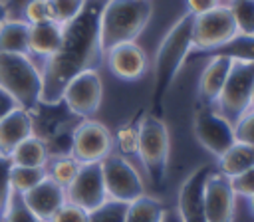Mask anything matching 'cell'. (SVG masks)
<instances>
[{
  "label": "cell",
  "instance_id": "obj_1",
  "mask_svg": "<svg viewBox=\"0 0 254 222\" xmlns=\"http://www.w3.org/2000/svg\"><path fill=\"white\" fill-rule=\"evenodd\" d=\"M105 0H85L81 12L64 26L62 48L46 57L42 67L40 103H60L65 85L85 69H97L103 57L99 48V16Z\"/></svg>",
  "mask_w": 254,
  "mask_h": 222
},
{
  "label": "cell",
  "instance_id": "obj_2",
  "mask_svg": "<svg viewBox=\"0 0 254 222\" xmlns=\"http://www.w3.org/2000/svg\"><path fill=\"white\" fill-rule=\"evenodd\" d=\"M192 20L194 16L190 12L183 14L171 30L161 40L155 63H153V89H151V107L149 111L157 117H163L167 95L187 59V56L192 50Z\"/></svg>",
  "mask_w": 254,
  "mask_h": 222
},
{
  "label": "cell",
  "instance_id": "obj_3",
  "mask_svg": "<svg viewBox=\"0 0 254 222\" xmlns=\"http://www.w3.org/2000/svg\"><path fill=\"white\" fill-rule=\"evenodd\" d=\"M151 14V0H105L99 16V48L103 56L119 44L135 42Z\"/></svg>",
  "mask_w": 254,
  "mask_h": 222
},
{
  "label": "cell",
  "instance_id": "obj_4",
  "mask_svg": "<svg viewBox=\"0 0 254 222\" xmlns=\"http://www.w3.org/2000/svg\"><path fill=\"white\" fill-rule=\"evenodd\" d=\"M169 151H171V139H169V129L163 117H157L151 111H145L139 127L137 157L147 172V178L155 188H161L167 180Z\"/></svg>",
  "mask_w": 254,
  "mask_h": 222
},
{
  "label": "cell",
  "instance_id": "obj_5",
  "mask_svg": "<svg viewBox=\"0 0 254 222\" xmlns=\"http://www.w3.org/2000/svg\"><path fill=\"white\" fill-rule=\"evenodd\" d=\"M0 87L16 99L18 107L32 111L42 97V71L28 54L0 52Z\"/></svg>",
  "mask_w": 254,
  "mask_h": 222
},
{
  "label": "cell",
  "instance_id": "obj_6",
  "mask_svg": "<svg viewBox=\"0 0 254 222\" xmlns=\"http://www.w3.org/2000/svg\"><path fill=\"white\" fill-rule=\"evenodd\" d=\"M252 91H254V63L234 61L214 107L230 125H234L250 109Z\"/></svg>",
  "mask_w": 254,
  "mask_h": 222
},
{
  "label": "cell",
  "instance_id": "obj_7",
  "mask_svg": "<svg viewBox=\"0 0 254 222\" xmlns=\"http://www.w3.org/2000/svg\"><path fill=\"white\" fill-rule=\"evenodd\" d=\"M192 133L196 141L216 159L236 143L234 127L218 113V109L198 101L192 111Z\"/></svg>",
  "mask_w": 254,
  "mask_h": 222
},
{
  "label": "cell",
  "instance_id": "obj_8",
  "mask_svg": "<svg viewBox=\"0 0 254 222\" xmlns=\"http://www.w3.org/2000/svg\"><path fill=\"white\" fill-rule=\"evenodd\" d=\"M101 174L109 200L129 204L145 194V184L141 174L119 153H111L101 161Z\"/></svg>",
  "mask_w": 254,
  "mask_h": 222
},
{
  "label": "cell",
  "instance_id": "obj_9",
  "mask_svg": "<svg viewBox=\"0 0 254 222\" xmlns=\"http://www.w3.org/2000/svg\"><path fill=\"white\" fill-rule=\"evenodd\" d=\"M238 34L236 22L228 6L218 4L216 8L194 16L192 20V50L214 52Z\"/></svg>",
  "mask_w": 254,
  "mask_h": 222
},
{
  "label": "cell",
  "instance_id": "obj_10",
  "mask_svg": "<svg viewBox=\"0 0 254 222\" xmlns=\"http://www.w3.org/2000/svg\"><path fill=\"white\" fill-rule=\"evenodd\" d=\"M69 153L81 165L101 163L113 153V135L103 123L95 119H81L73 127Z\"/></svg>",
  "mask_w": 254,
  "mask_h": 222
},
{
  "label": "cell",
  "instance_id": "obj_11",
  "mask_svg": "<svg viewBox=\"0 0 254 222\" xmlns=\"http://www.w3.org/2000/svg\"><path fill=\"white\" fill-rule=\"evenodd\" d=\"M101 97H103V83L97 69H85L65 85L62 101L73 117L91 119L99 111Z\"/></svg>",
  "mask_w": 254,
  "mask_h": 222
},
{
  "label": "cell",
  "instance_id": "obj_12",
  "mask_svg": "<svg viewBox=\"0 0 254 222\" xmlns=\"http://www.w3.org/2000/svg\"><path fill=\"white\" fill-rule=\"evenodd\" d=\"M65 198L71 204H77L79 208L91 212L97 206H101L107 200L103 174H101V163H87L81 165L75 178L69 186H65Z\"/></svg>",
  "mask_w": 254,
  "mask_h": 222
},
{
  "label": "cell",
  "instance_id": "obj_13",
  "mask_svg": "<svg viewBox=\"0 0 254 222\" xmlns=\"http://www.w3.org/2000/svg\"><path fill=\"white\" fill-rule=\"evenodd\" d=\"M216 166L206 163L196 166L179 186L177 212L183 222H206L204 216V182Z\"/></svg>",
  "mask_w": 254,
  "mask_h": 222
},
{
  "label": "cell",
  "instance_id": "obj_14",
  "mask_svg": "<svg viewBox=\"0 0 254 222\" xmlns=\"http://www.w3.org/2000/svg\"><path fill=\"white\" fill-rule=\"evenodd\" d=\"M236 192L232 190L230 178L216 168L204 182V216L206 222H234Z\"/></svg>",
  "mask_w": 254,
  "mask_h": 222
},
{
  "label": "cell",
  "instance_id": "obj_15",
  "mask_svg": "<svg viewBox=\"0 0 254 222\" xmlns=\"http://www.w3.org/2000/svg\"><path fill=\"white\" fill-rule=\"evenodd\" d=\"M105 63L109 71L123 81H137L147 73L149 59L145 50L137 42H125L105 52Z\"/></svg>",
  "mask_w": 254,
  "mask_h": 222
},
{
  "label": "cell",
  "instance_id": "obj_16",
  "mask_svg": "<svg viewBox=\"0 0 254 222\" xmlns=\"http://www.w3.org/2000/svg\"><path fill=\"white\" fill-rule=\"evenodd\" d=\"M22 200L26 202V206L42 220V222H50V218L67 202L65 198V188L60 186L58 182H54L52 178H44L40 184H36L32 190L22 194Z\"/></svg>",
  "mask_w": 254,
  "mask_h": 222
},
{
  "label": "cell",
  "instance_id": "obj_17",
  "mask_svg": "<svg viewBox=\"0 0 254 222\" xmlns=\"http://www.w3.org/2000/svg\"><path fill=\"white\" fill-rule=\"evenodd\" d=\"M234 59L224 57V56H210V61L200 73L198 87H196V101L206 103V105H216L218 95L226 83V77L230 73Z\"/></svg>",
  "mask_w": 254,
  "mask_h": 222
},
{
  "label": "cell",
  "instance_id": "obj_18",
  "mask_svg": "<svg viewBox=\"0 0 254 222\" xmlns=\"http://www.w3.org/2000/svg\"><path fill=\"white\" fill-rule=\"evenodd\" d=\"M34 135L32 113L18 107L0 121V157L10 159L14 149Z\"/></svg>",
  "mask_w": 254,
  "mask_h": 222
},
{
  "label": "cell",
  "instance_id": "obj_19",
  "mask_svg": "<svg viewBox=\"0 0 254 222\" xmlns=\"http://www.w3.org/2000/svg\"><path fill=\"white\" fill-rule=\"evenodd\" d=\"M62 38H64V26H60L54 20L32 24L30 26V54L50 57L62 48Z\"/></svg>",
  "mask_w": 254,
  "mask_h": 222
},
{
  "label": "cell",
  "instance_id": "obj_20",
  "mask_svg": "<svg viewBox=\"0 0 254 222\" xmlns=\"http://www.w3.org/2000/svg\"><path fill=\"white\" fill-rule=\"evenodd\" d=\"M252 166H254V147L238 143V141L226 153H222L216 163V170L228 178H232Z\"/></svg>",
  "mask_w": 254,
  "mask_h": 222
},
{
  "label": "cell",
  "instance_id": "obj_21",
  "mask_svg": "<svg viewBox=\"0 0 254 222\" xmlns=\"http://www.w3.org/2000/svg\"><path fill=\"white\" fill-rule=\"evenodd\" d=\"M30 24L26 20H6L0 26V52L30 56Z\"/></svg>",
  "mask_w": 254,
  "mask_h": 222
},
{
  "label": "cell",
  "instance_id": "obj_22",
  "mask_svg": "<svg viewBox=\"0 0 254 222\" xmlns=\"http://www.w3.org/2000/svg\"><path fill=\"white\" fill-rule=\"evenodd\" d=\"M48 159H50L48 147L38 135L28 137L10 155L12 165H20V166H46Z\"/></svg>",
  "mask_w": 254,
  "mask_h": 222
},
{
  "label": "cell",
  "instance_id": "obj_23",
  "mask_svg": "<svg viewBox=\"0 0 254 222\" xmlns=\"http://www.w3.org/2000/svg\"><path fill=\"white\" fill-rule=\"evenodd\" d=\"M165 210L167 208L159 198L143 194L137 200L127 204L125 222H161L165 216Z\"/></svg>",
  "mask_w": 254,
  "mask_h": 222
},
{
  "label": "cell",
  "instance_id": "obj_24",
  "mask_svg": "<svg viewBox=\"0 0 254 222\" xmlns=\"http://www.w3.org/2000/svg\"><path fill=\"white\" fill-rule=\"evenodd\" d=\"M81 163H77L71 155H60V157H50L46 163V174L60 186H69L71 180L75 178Z\"/></svg>",
  "mask_w": 254,
  "mask_h": 222
},
{
  "label": "cell",
  "instance_id": "obj_25",
  "mask_svg": "<svg viewBox=\"0 0 254 222\" xmlns=\"http://www.w3.org/2000/svg\"><path fill=\"white\" fill-rule=\"evenodd\" d=\"M210 56H224L234 61H252L254 63V36L236 34L230 42L210 52Z\"/></svg>",
  "mask_w": 254,
  "mask_h": 222
},
{
  "label": "cell",
  "instance_id": "obj_26",
  "mask_svg": "<svg viewBox=\"0 0 254 222\" xmlns=\"http://www.w3.org/2000/svg\"><path fill=\"white\" fill-rule=\"evenodd\" d=\"M46 176H48L46 166H20V165L10 166V186L18 194H24V192L32 190Z\"/></svg>",
  "mask_w": 254,
  "mask_h": 222
},
{
  "label": "cell",
  "instance_id": "obj_27",
  "mask_svg": "<svg viewBox=\"0 0 254 222\" xmlns=\"http://www.w3.org/2000/svg\"><path fill=\"white\" fill-rule=\"evenodd\" d=\"M145 111H139L135 117L127 119L119 129L117 135L113 137V145H117V149L121 151L119 155H137V147H139V127H141V117Z\"/></svg>",
  "mask_w": 254,
  "mask_h": 222
},
{
  "label": "cell",
  "instance_id": "obj_28",
  "mask_svg": "<svg viewBox=\"0 0 254 222\" xmlns=\"http://www.w3.org/2000/svg\"><path fill=\"white\" fill-rule=\"evenodd\" d=\"M0 222H42V220L26 206V202L22 200V194L12 190L10 200H8L6 208L2 210Z\"/></svg>",
  "mask_w": 254,
  "mask_h": 222
},
{
  "label": "cell",
  "instance_id": "obj_29",
  "mask_svg": "<svg viewBox=\"0 0 254 222\" xmlns=\"http://www.w3.org/2000/svg\"><path fill=\"white\" fill-rule=\"evenodd\" d=\"M230 12L238 34L254 36V0H230Z\"/></svg>",
  "mask_w": 254,
  "mask_h": 222
},
{
  "label": "cell",
  "instance_id": "obj_30",
  "mask_svg": "<svg viewBox=\"0 0 254 222\" xmlns=\"http://www.w3.org/2000/svg\"><path fill=\"white\" fill-rule=\"evenodd\" d=\"M127 204L117 200H105L95 210L87 212V222H125Z\"/></svg>",
  "mask_w": 254,
  "mask_h": 222
},
{
  "label": "cell",
  "instance_id": "obj_31",
  "mask_svg": "<svg viewBox=\"0 0 254 222\" xmlns=\"http://www.w3.org/2000/svg\"><path fill=\"white\" fill-rule=\"evenodd\" d=\"M83 4H85V0H50L52 20L58 22L60 26H65L81 12Z\"/></svg>",
  "mask_w": 254,
  "mask_h": 222
},
{
  "label": "cell",
  "instance_id": "obj_32",
  "mask_svg": "<svg viewBox=\"0 0 254 222\" xmlns=\"http://www.w3.org/2000/svg\"><path fill=\"white\" fill-rule=\"evenodd\" d=\"M232 127H234V137L238 143L254 147V109H248Z\"/></svg>",
  "mask_w": 254,
  "mask_h": 222
},
{
  "label": "cell",
  "instance_id": "obj_33",
  "mask_svg": "<svg viewBox=\"0 0 254 222\" xmlns=\"http://www.w3.org/2000/svg\"><path fill=\"white\" fill-rule=\"evenodd\" d=\"M24 20L32 26V24H40V22H48L52 20V6L50 0H32L26 10H24Z\"/></svg>",
  "mask_w": 254,
  "mask_h": 222
},
{
  "label": "cell",
  "instance_id": "obj_34",
  "mask_svg": "<svg viewBox=\"0 0 254 222\" xmlns=\"http://www.w3.org/2000/svg\"><path fill=\"white\" fill-rule=\"evenodd\" d=\"M230 184H232V190L236 192V196H254V166L232 176L230 178Z\"/></svg>",
  "mask_w": 254,
  "mask_h": 222
},
{
  "label": "cell",
  "instance_id": "obj_35",
  "mask_svg": "<svg viewBox=\"0 0 254 222\" xmlns=\"http://www.w3.org/2000/svg\"><path fill=\"white\" fill-rule=\"evenodd\" d=\"M50 222H87V210L79 208L77 204L65 202L52 218Z\"/></svg>",
  "mask_w": 254,
  "mask_h": 222
},
{
  "label": "cell",
  "instance_id": "obj_36",
  "mask_svg": "<svg viewBox=\"0 0 254 222\" xmlns=\"http://www.w3.org/2000/svg\"><path fill=\"white\" fill-rule=\"evenodd\" d=\"M10 166L12 161L6 157H0V210L6 208L10 194H12V186H10Z\"/></svg>",
  "mask_w": 254,
  "mask_h": 222
},
{
  "label": "cell",
  "instance_id": "obj_37",
  "mask_svg": "<svg viewBox=\"0 0 254 222\" xmlns=\"http://www.w3.org/2000/svg\"><path fill=\"white\" fill-rule=\"evenodd\" d=\"M32 0H4L8 10V20H24V10Z\"/></svg>",
  "mask_w": 254,
  "mask_h": 222
},
{
  "label": "cell",
  "instance_id": "obj_38",
  "mask_svg": "<svg viewBox=\"0 0 254 222\" xmlns=\"http://www.w3.org/2000/svg\"><path fill=\"white\" fill-rule=\"evenodd\" d=\"M216 6H218V0H187V8L192 16L204 14V12H208Z\"/></svg>",
  "mask_w": 254,
  "mask_h": 222
},
{
  "label": "cell",
  "instance_id": "obj_39",
  "mask_svg": "<svg viewBox=\"0 0 254 222\" xmlns=\"http://www.w3.org/2000/svg\"><path fill=\"white\" fill-rule=\"evenodd\" d=\"M14 109H18L16 99H14L6 89H2V87H0V121H2L4 117H8Z\"/></svg>",
  "mask_w": 254,
  "mask_h": 222
},
{
  "label": "cell",
  "instance_id": "obj_40",
  "mask_svg": "<svg viewBox=\"0 0 254 222\" xmlns=\"http://www.w3.org/2000/svg\"><path fill=\"white\" fill-rule=\"evenodd\" d=\"M161 222H183V218L179 216L177 208H167V210H165V216H163Z\"/></svg>",
  "mask_w": 254,
  "mask_h": 222
},
{
  "label": "cell",
  "instance_id": "obj_41",
  "mask_svg": "<svg viewBox=\"0 0 254 222\" xmlns=\"http://www.w3.org/2000/svg\"><path fill=\"white\" fill-rule=\"evenodd\" d=\"M6 20H8V10H6V4H4V0H0V26H2Z\"/></svg>",
  "mask_w": 254,
  "mask_h": 222
},
{
  "label": "cell",
  "instance_id": "obj_42",
  "mask_svg": "<svg viewBox=\"0 0 254 222\" xmlns=\"http://www.w3.org/2000/svg\"><path fill=\"white\" fill-rule=\"evenodd\" d=\"M248 202H250V210H252V214H254V196H250Z\"/></svg>",
  "mask_w": 254,
  "mask_h": 222
},
{
  "label": "cell",
  "instance_id": "obj_43",
  "mask_svg": "<svg viewBox=\"0 0 254 222\" xmlns=\"http://www.w3.org/2000/svg\"><path fill=\"white\" fill-rule=\"evenodd\" d=\"M250 109H254V91H252V101H250Z\"/></svg>",
  "mask_w": 254,
  "mask_h": 222
},
{
  "label": "cell",
  "instance_id": "obj_44",
  "mask_svg": "<svg viewBox=\"0 0 254 222\" xmlns=\"http://www.w3.org/2000/svg\"><path fill=\"white\" fill-rule=\"evenodd\" d=\"M0 216H2V210H0Z\"/></svg>",
  "mask_w": 254,
  "mask_h": 222
}]
</instances>
